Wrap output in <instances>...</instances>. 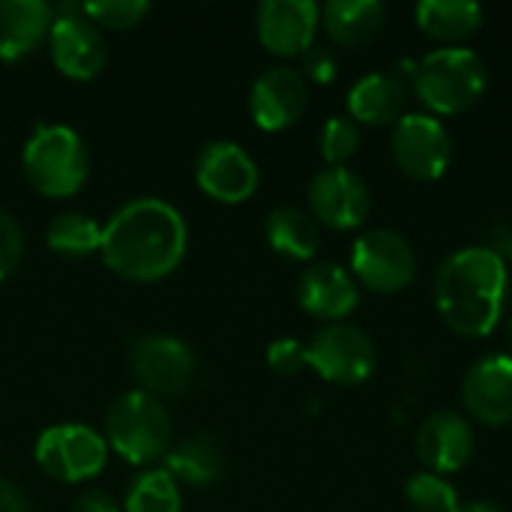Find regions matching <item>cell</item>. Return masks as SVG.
Listing matches in <instances>:
<instances>
[{"mask_svg": "<svg viewBox=\"0 0 512 512\" xmlns=\"http://www.w3.org/2000/svg\"><path fill=\"white\" fill-rule=\"evenodd\" d=\"M267 243L276 255L291 261H312L321 249V228L315 216L294 204H279L264 222Z\"/></svg>", "mask_w": 512, "mask_h": 512, "instance_id": "22", "label": "cell"}, {"mask_svg": "<svg viewBox=\"0 0 512 512\" xmlns=\"http://www.w3.org/2000/svg\"><path fill=\"white\" fill-rule=\"evenodd\" d=\"M195 183L219 204H243L258 189V165L234 141H207L195 159Z\"/></svg>", "mask_w": 512, "mask_h": 512, "instance_id": "12", "label": "cell"}, {"mask_svg": "<svg viewBox=\"0 0 512 512\" xmlns=\"http://www.w3.org/2000/svg\"><path fill=\"white\" fill-rule=\"evenodd\" d=\"M387 21V6L381 0H330L321 9V24L330 42L342 48L369 45Z\"/></svg>", "mask_w": 512, "mask_h": 512, "instance_id": "21", "label": "cell"}, {"mask_svg": "<svg viewBox=\"0 0 512 512\" xmlns=\"http://www.w3.org/2000/svg\"><path fill=\"white\" fill-rule=\"evenodd\" d=\"M45 243L60 258H90L102 249V225L87 213H57L45 228Z\"/></svg>", "mask_w": 512, "mask_h": 512, "instance_id": "25", "label": "cell"}, {"mask_svg": "<svg viewBox=\"0 0 512 512\" xmlns=\"http://www.w3.org/2000/svg\"><path fill=\"white\" fill-rule=\"evenodd\" d=\"M72 512H123V507L102 489H90L84 492L75 504H72Z\"/></svg>", "mask_w": 512, "mask_h": 512, "instance_id": "33", "label": "cell"}, {"mask_svg": "<svg viewBox=\"0 0 512 512\" xmlns=\"http://www.w3.org/2000/svg\"><path fill=\"white\" fill-rule=\"evenodd\" d=\"M105 435L87 423H54L39 432L33 444V459L48 480L75 486L102 474L108 462Z\"/></svg>", "mask_w": 512, "mask_h": 512, "instance_id": "6", "label": "cell"}, {"mask_svg": "<svg viewBox=\"0 0 512 512\" xmlns=\"http://www.w3.org/2000/svg\"><path fill=\"white\" fill-rule=\"evenodd\" d=\"M507 336H510V348H512V318H510V324H507Z\"/></svg>", "mask_w": 512, "mask_h": 512, "instance_id": "37", "label": "cell"}, {"mask_svg": "<svg viewBox=\"0 0 512 512\" xmlns=\"http://www.w3.org/2000/svg\"><path fill=\"white\" fill-rule=\"evenodd\" d=\"M21 168L36 195L72 198L90 180V150L72 126L36 123L24 141Z\"/></svg>", "mask_w": 512, "mask_h": 512, "instance_id": "3", "label": "cell"}, {"mask_svg": "<svg viewBox=\"0 0 512 512\" xmlns=\"http://www.w3.org/2000/svg\"><path fill=\"white\" fill-rule=\"evenodd\" d=\"M393 159L411 180L432 183L444 177L453 159V141L447 126L429 111L405 114L393 126Z\"/></svg>", "mask_w": 512, "mask_h": 512, "instance_id": "11", "label": "cell"}, {"mask_svg": "<svg viewBox=\"0 0 512 512\" xmlns=\"http://www.w3.org/2000/svg\"><path fill=\"white\" fill-rule=\"evenodd\" d=\"M105 444L123 462L144 468L171 450V414L162 399L126 390L105 411Z\"/></svg>", "mask_w": 512, "mask_h": 512, "instance_id": "5", "label": "cell"}, {"mask_svg": "<svg viewBox=\"0 0 512 512\" xmlns=\"http://www.w3.org/2000/svg\"><path fill=\"white\" fill-rule=\"evenodd\" d=\"M318 150L327 168H345V162L360 150V126L351 117H330L318 132Z\"/></svg>", "mask_w": 512, "mask_h": 512, "instance_id": "28", "label": "cell"}, {"mask_svg": "<svg viewBox=\"0 0 512 512\" xmlns=\"http://www.w3.org/2000/svg\"><path fill=\"white\" fill-rule=\"evenodd\" d=\"M417 456L429 468V474L447 477L462 471L474 456V429L456 411H435L420 423L417 432Z\"/></svg>", "mask_w": 512, "mask_h": 512, "instance_id": "17", "label": "cell"}, {"mask_svg": "<svg viewBox=\"0 0 512 512\" xmlns=\"http://www.w3.org/2000/svg\"><path fill=\"white\" fill-rule=\"evenodd\" d=\"M408 87L396 72H369L348 93V117L366 126H387L405 117Z\"/></svg>", "mask_w": 512, "mask_h": 512, "instance_id": "20", "label": "cell"}, {"mask_svg": "<svg viewBox=\"0 0 512 512\" xmlns=\"http://www.w3.org/2000/svg\"><path fill=\"white\" fill-rule=\"evenodd\" d=\"M489 84L486 63L465 45H447L429 51L414 69V93L432 117H450L468 111Z\"/></svg>", "mask_w": 512, "mask_h": 512, "instance_id": "4", "label": "cell"}, {"mask_svg": "<svg viewBox=\"0 0 512 512\" xmlns=\"http://www.w3.org/2000/svg\"><path fill=\"white\" fill-rule=\"evenodd\" d=\"M309 207L318 225L354 231L369 219L372 195L351 168H321L309 183Z\"/></svg>", "mask_w": 512, "mask_h": 512, "instance_id": "14", "label": "cell"}, {"mask_svg": "<svg viewBox=\"0 0 512 512\" xmlns=\"http://www.w3.org/2000/svg\"><path fill=\"white\" fill-rule=\"evenodd\" d=\"M129 372L135 378V390L150 393L156 399L186 396L198 375L195 351L168 333H141L129 345Z\"/></svg>", "mask_w": 512, "mask_h": 512, "instance_id": "7", "label": "cell"}, {"mask_svg": "<svg viewBox=\"0 0 512 512\" xmlns=\"http://www.w3.org/2000/svg\"><path fill=\"white\" fill-rule=\"evenodd\" d=\"M267 366L276 375H285V378L288 375H297L300 369L309 366L306 363V345L300 339H291V336L270 342V348H267Z\"/></svg>", "mask_w": 512, "mask_h": 512, "instance_id": "31", "label": "cell"}, {"mask_svg": "<svg viewBox=\"0 0 512 512\" xmlns=\"http://www.w3.org/2000/svg\"><path fill=\"white\" fill-rule=\"evenodd\" d=\"M81 12L99 30H132L135 24L147 18L150 3L147 0H90V3H81Z\"/></svg>", "mask_w": 512, "mask_h": 512, "instance_id": "29", "label": "cell"}, {"mask_svg": "<svg viewBox=\"0 0 512 512\" xmlns=\"http://www.w3.org/2000/svg\"><path fill=\"white\" fill-rule=\"evenodd\" d=\"M462 402L486 426L512 423V354L480 357L462 381Z\"/></svg>", "mask_w": 512, "mask_h": 512, "instance_id": "16", "label": "cell"}, {"mask_svg": "<svg viewBox=\"0 0 512 512\" xmlns=\"http://www.w3.org/2000/svg\"><path fill=\"white\" fill-rule=\"evenodd\" d=\"M321 6L315 0H264L255 9L258 42L276 57H303L318 36Z\"/></svg>", "mask_w": 512, "mask_h": 512, "instance_id": "13", "label": "cell"}, {"mask_svg": "<svg viewBox=\"0 0 512 512\" xmlns=\"http://www.w3.org/2000/svg\"><path fill=\"white\" fill-rule=\"evenodd\" d=\"M495 252H498L504 261H510L512 264V228H504V234L498 237V246H495Z\"/></svg>", "mask_w": 512, "mask_h": 512, "instance_id": "35", "label": "cell"}, {"mask_svg": "<svg viewBox=\"0 0 512 512\" xmlns=\"http://www.w3.org/2000/svg\"><path fill=\"white\" fill-rule=\"evenodd\" d=\"M297 300L312 318L342 324L360 303V285L345 267L333 261H318L303 270L297 282Z\"/></svg>", "mask_w": 512, "mask_h": 512, "instance_id": "18", "label": "cell"}, {"mask_svg": "<svg viewBox=\"0 0 512 512\" xmlns=\"http://www.w3.org/2000/svg\"><path fill=\"white\" fill-rule=\"evenodd\" d=\"M48 54L54 69L69 81H93L108 60V45L102 30L84 18L81 3L54 6V21L48 30Z\"/></svg>", "mask_w": 512, "mask_h": 512, "instance_id": "8", "label": "cell"}, {"mask_svg": "<svg viewBox=\"0 0 512 512\" xmlns=\"http://www.w3.org/2000/svg\"><path fill=\"white\" fill-rule=\"evenodd\" d=\"M405 498L414 512H459L462 501L453 483H447L438 474H414L405 486Z\"/></svg>", "mask_w": 512, "mask_h": 512, "instance_id": "27", "label": "cell"}, {"mask_svg": "<svg viewBox=\"0 0 512 512\" xmlns=\"http://www.w3.org/2000/svg\"><path fill=\"white\" fill-rule=\"evenodd\" d=\"M507 261L492 246L453 252L435 273V306L459 336H489L507 306Z\"/></svg>", "mask_w": 512, "mask_h": 512, "instance_id": "2", "label": "cell"}, {"mask_svg": "<svg viewBox=\"0 0 512 512\" xmlns=\"http://www.w3.org/2000/svg\"><path fill=\"white\" fill-rule=\"evenodd\" d=\"M0 512H30L24 492L6 477H0Z\"/></svg>", "mask_w": 512, "mask_h": 512, "instance_id": "34", "label": "cell"}, {"mask_svg": "<svg viewBox=\"0 0 512 512\" xmlns=\"http://www.w3.org/2000/svg\"><path fill=\"white\" fill-rule=\"evenodd\" d=\"M24 258V231L18 219L0 210V282L9 279Z\"/></svg>", "mask_w": 512, "mask_h": 512, "instance_id": "30", "label": "cell"}, {"mask_svg": "<svg viewBox=\"0 0 512 512\" xmlns=\"http://www.w3.org/2000/svg\"><path fill=\"white\" fill-rule=\"evenodd\" d=\"M336 72H339V60L330 48L324 45H312L306 54H303V78L306 81H315V84H333L336 81Z\"/></svg>", "mask_w": 512, "mask_h": 512, "instance_id": "32", "label": "cell"}, {"mask_svg": "<svg viewBox=\"0 0 512 512\" xmlns=\"http://www.w3.org/2000/svg\"><path fill=\"white\" fill-rule=\"evenodd\" d=\"M183 510V495L174 477L165 468H150L141 471L123 498V512H180Z\"/></svg>", "mask_w": 512, "mask_h": 512, "instance_id": "26", "label": "cell"}, {"mask_svg": "<svg viewBox=\"0 0 512 512\" xmlns=\"http://www.w3.org/2000/svg\"><path fill=\"white\" fill-rule=\"evenodd\" d=\"M417 255L411 243L390 228H372L354 240L351 276L375 294H399L414 282Z\"/></svg>", "mask_w": 512, "mask_h": 512, "instance_id": "9", "label": "cell"}, {"mask_svg": "<svg viewBox=\"0 0 512 512\" xmlns=\"http://www.w3.org/2000/svg\"><path fill=\"white\" fill-rule=\"evenodd\" d=\"M459 512H504L498 504H492V501H471V504H462Z\"/></svg>", "mask_w": 512, "mask_h": 512, "instance_id": "36", "label": "cell"}, {"mask_svg": "<svg viewBox=\"0 0 512 512\" xmlns=\"http://www.w3.org/2000/svg\"><path fill=\"white\" fill-rule=\"evenodd\" d=\"M414 15L420 30L444 45H456L474 36L486 18L483 6L474 0H423Z\"/></svg>", "mask_w": 512, "mask_h": 512, "instance_id": "24", "label": "cell"}, {"mask_svg": "<svg viewBox=\"0 0 512 512\" xmlns=\"http://www.w3.org/2000/svg\"><path fill=\"white\" fill-rule=\"evenodd\" d=\"M306 363L330 384L357 387L375 372V345L354 324H327L306 345Z\"/></svg>", "mask_w": 512, "mask_h": 512, "instance_id": "10", "label": "cell"}, {"mask_svg": "<svg viewBox=\"0 0 512 512\" xmlns=\"http://www.w3.org/2000/svg\"><path fill=\"white\" fill-rule=\"evenodd\" d=\"M309 105V84L294 66H273L261 72L249 90V114L261 132L291 129Z\"/></svg>", "mask_w": 512, "mask_h": 512, "instance_id": "15", "label": "cell"}, {"mask_svg": "<svg viewBox=\"0 0 512 512\" xmlns=\"http://www.w3.org/2000/svg\"><path fill=\"white\" fill-rule=\"evenodd\" d=\"M186 249V219L162 198H135L102 225L99 255L105 267L126 282H162L183 264Z\"/></svg>", "mask_w": 512, "mask_h": 512, "instance_id": "1", "label": "cell"}, {"mask_svg": "<svg viewBox=\"0 0 512 512\" xmlns=\"http://www.w3.org/2000/svg\"><path fill=\"white\" fill-rule=\"evenodd\" d=\"M54 6L45 0H0V60L12 63L33 54L51 30Z\"/></svg>", "mask_w": 512, "mask_h": 512, "instance_id": "19", "label": "cell"}, {"mask_svg": "<svg viewBox=\"0 0 512 512\" xmlns=\"http://www.w3.org/2000/svg\"><path fill=\"white\" fill-rule=\"evenodd\" d=\"M165 471L174 477L177 486L207 489L219 483L225 471V459H222L219 444L210 435H195L165 453Z\"/></svg>", "mask_w": 512, "mask_h": 512, "instance_id": "23", "label": "cell"}]
</instances>
